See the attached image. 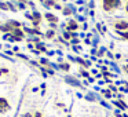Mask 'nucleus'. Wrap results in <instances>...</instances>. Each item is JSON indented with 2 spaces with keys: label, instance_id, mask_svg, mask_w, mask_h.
<instances>
[{
  "label": "nucleus",
  "instance_id": "obj_11",
  "mask_svg": "<svg viewBox=\"0 0 128 117\" xmlns=\"http://www.w3.org/2000/svg\"><path fill=\"white\" fill-rule=\"evenodd\" d=\"M103 95H105V96H108V98H110L112 96V92L110 91H103Z\"/></svg>",
  "mask_w": 128,
  "mask_h": 117
},
{
  "label": "nucleus",
  "instance_id": "obj_19",
  "mask_svg": "<svg viewBox=\"0 0 128 117\" xmlns=\"http://www.w3.org/2000/svg\"><path fill=\"white\" fill-rule=\"evenodd\" d=\"M127 12H128V4H127Z\"/></svg>",
  "mask_w": 128,
  "mask_h": 117
},
{
  "label": "nucleus",
  "instance_id": "obj_9",
  "mask_svg": "<svg viewBox=\"0 0 128 117\" xmlns=\"http://www.w3.org/2000/svg\"><path fill=\"white\" fill-rule=\"evenodd\" d=\"M37 48H39L40 51H46V48H44V46L42 44V43H37V46H36Z\"/></svg>",
  "mask_w": 128,
  "mask_h": 117
},
{
  "label": "nucleus",
  "instance_id": "obj_18",
  "mask_svg": "<svg viewBox=\"0 0 128 117\" xmlns=\"http://www.w3.org/2000/svg\"><path fill=\"white\" fill-rule=\"evenodd\" d=\"M64 36H65V37H66V39H69V37H70V34H69V32H66V33H64Z\"/></svg>",
  "mask_w": 128,
  "mask_h": 117
},
{
  "label": "nucleus",
  "instance_id": "obj_20",
  "mask_svg": "<svg viewBox=\"0 0 128 117\" xmlns=\"http://www.w3.org/2000/svg\"><path fill=\"white\" fill-rule=\"evenodd\" d=\"M68 117H72V116H68Z\"/></svg>",
  "mask_w": 128,
  "mask_h": 117
},
{
  "label": "nucleus",
  "instance_id": "obj_14",
  "mask_svg": "<svg viewBox=\"0 0 128 117\" xmlns=\"http://www.w3.org/2000/svg\"><path fill=\"white\" fill-rule=\"evenodd\" d=\"M52 36H54V32L52 30H48L47 32V37H52Z\"/></svg>",
  "mask_w": 128,
  "mask_h": 117
},
{
  "label": "nucleus",
  "instance_id": "obj_17",
  "mask_svg": "<svg viewBox=\"0 0 128 117\" xmlns=\"http://www.w3.org/2000/svg\"><path fill=\"white\" fill-rule=\"evenodd\" d=\"M33 117H43V116H42V113H40V112H37V113H34Z\"/></svg>",
  "mask_w": 128,
  "mask_h": 117
},
{
  "label": "nucleus",
  "instance_id": "obj_10",
  "mask_svg": "<svg viewBox=\"0 0 128 117\" xmlns=\"http://www.w3.org/2000/svg\"><path fill=\"white\" fill-rule=\"evenodd\" d=\"M0 8H3V10H7V8H8V4H4V3H0Z\"/></svg>",
  "mask_w": 128,
  "mask_h": 117
},
{
  "label": "nucleus",
  "instance_id": "obj_3",
  "mask_svg": "<svg viewBox=\"0 0 128 117\" xmlns=\"http://www.w3.org/2000/svg\"><path fill=\"white\" fill-rule=\"evenodd\" d=\"M65 80H66L68 83H70V84H72V86H76V87H80V83H78V81L76 80V78H72V77H69V76H68V77L65 78Z\"/></svg>",
  "mask_w": 128,
  "mask_h": 117
},
{
  "label": "nucleus",
  "instance_id": "obj_8",
  "mask_svg": "<svg viewBox=\"0 0 128 117\" xmlns=\"http://www.w3.org/2000/svg\"><path fill=\"white\" fill-rule=\"evenodd\" d=\"M25 30L28 32V33H32V34H40V32L36 30V29H29V28H26Z\"/></svg>",
  "mask_w": 128,
  "mask_h": 117
},
{
  "label": "nucleus",
  "instance_id": "obj_13",
  "mask_svg": "<svg viewBox=\"0 0 128 117\" xmlns=\"http://www.w3.org/2000/svg\"><path fill=\"white\" fill-rule=\"evenodd\" d=\"M62 69H64V70H68V69H69V65H68V64H64V65H62Z\"/></svg>",
  "mask_w": 128,
  "mask_h": 117
},
{
  "label": "nucleus",
  "instance_id": "obj_21",
  "mask_svg": "<svg viewBox=\"0 0 128 117\" xmlns=\"http://www.w3.org/2000/svg\"><path fill=\"white\" fill-rule=\"evenodd\" d=\"M127 70H128V66H127Z\"/></svg>",
  "mask_w": 128,
  "mask_h": 117
},
{
  "label": "nucleus",
  "instance_id": "obj_7",
  "mask_svg": "<svg viewBox=\"0 0 128 117\" xmlns=\"http://www.w3.org/2000/svg\"><path fill=\"white\" fill-rule=\"evenodd\" d=\"M68 28H69L70 30H74V29H77V24H76L74 21H69V24H68Z\"/></svg>",
  "mask_w": 128,
  "mask_h": 117
},
{
  "label": "nucleus",
  "instance_id": "obj_16",
  "mask_svg": "<svg viewBox=\"0 0 128 117\" xmlns=\"http://www.w3.org/2000/svg\"><path fill=\"white\" fill-rule=\"evenodd\" d=\"M21 117H33V116H32L30 113H25V114H22Z\"/></svg>",
  "mask_w": 128,
  "mask_h": 117
},
{
  "label": "nucleus",
  "instance_id": "obj_4",
  "mask_svg": "<svg viewBox=\"0 0 128 117\" xmlns=\"http://www.w3.org/2000/svg\"><path fill=\"white\" fill-rule=\"evenodd\" d=\"M114 26H116L117 29H128V24L127 22H117Z\"/></svg>",
  "mask_w": 128,
  "mask_h": 117
},
{
  "label": "nucleus",
  "instance_id": "obj_1",
  "mask_svg": "<svg viewBox=\"0 0 128 117\" xmlns=\"http://www.w3.org/2000/svg\"><path fill=\"white\" fill-rule=\"evenodd\" d=\"M120 4H121L120 0H103V10L105 11H110L113 8L120 7Z\"/></svg>",
  "mask_w": 128,
  "mask_h": 117
},
{
  "label": "nucleus",
  "instance_id": "obj_2",
  "mask_svg": "<svg viewBox=\"0 0 128 117\" xmlns=\"http://www.w3.org/2000/svg\"><path fill=\"white\" fill-rule=\"evenodd\" d=\"M10 110V103L7 99L4 98H0V113H6Z\"/></svg>",
  "mask_w": 128,
  "mask_h": 117
},
{
  "label": "nucleus",
  "instance_id": "obj_15",
  "mask_svg": "<svg viewBox=\"0 0 128 117\" xmlns=\"http://www.w3.org/2000/svg\"><path fill=\"white\" fill-rule=\"evenodd\" d=\"M70 10H72V8H70V7H68V8H66V10H65V11H64V12H65V14H66V15H68V14H70V12H72V11H70Z\"/></svg>",
  "mask_w": 128,
  "mask_h": 117
},
{
  "label": "nucleus",
  "instance_id": "obj_12",
  "mask_svg": "<svg viewBox=\"0 0 128 117\" xmlns=\"http://www.w3.org/2000/svg\"><path fill=\"white\" fill-rule=\"evenodd\" d=\"M120 34H121L122 37H125V39H128V32H121Z\"/></svg>",
  "mask_w": 128,
  "mask_h": 117
},
{
  "label": "nucleus",
  "instance_id": "obj_6",
  "mask_svg": "<svg viewBox=\"0 0 128 117\" xmlns=\"http://www.w3.org/2000/svg\"><path fill=\"white\" fill-rule=\"evenodd\" d=\"M46 18H47V20L50 21V22H51V21H52V24L58 22V18H56L55 15H51V14H47V15H46Z\"/></svg>",
  "mask_w": 128,
  "mask_h": 117
},
{
  "label": "nucleus",
  "instance_id": "obj_5",
  "mask_svg": "<svg viewBox=\"0 0 128 117\" xmlns=\"http://www.w3.org/2000/svg\"><path fill=\"white\" fill-rule=\"evenodd\" d=\"M114 105H116L117 108L122 109V110H125V109H127V105H125L124 102H121V100H116V102H114Z\"/></svg>",
  "mask_w": 128,
  "mask_h": 117
}]
</instances>
